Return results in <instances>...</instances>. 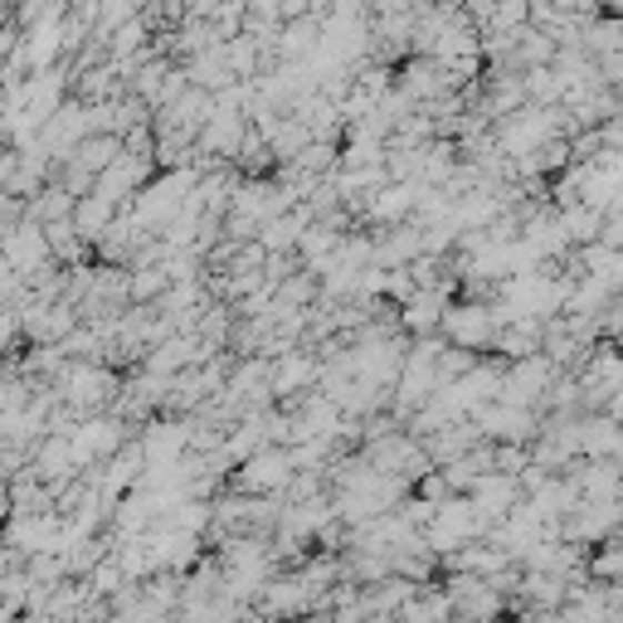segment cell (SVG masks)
<instances>
[{
    "mask_svg": "<svg viewBox=\"0 0 623 623\" xmlns=\"http://www.w3.org/2000/svg\"><path fill=\"white\" fill-rule=\"evenodd\" d=\"M0 263H6L10 273H40L44 263H49V239H44V229L34 224V220H20L16 229H10V239L0 244Z\"/></svg>",
    "mask_w": 623,
    "mask_h": 623,
    "instance_id": "obj_1",
    "label": "cell"
},
{
    "mask_svg": "<svg viewBox=\"0 0 623 623\" xmlns=\"http://www.w3.org/2000/svg\"><path fill=\"white\" fill-rule=\"evenodd\" d=\"M288 478H292L288 449H259L253 458H244V468H239V488L259 492V498H273L278 488H288Z\"/></svg>",
    "mask_w": 623,
    "mask_h": 623,
    "instance_id": "obj_2",
    "label": "cell"
},
{
    "mask_svg": "<svg viewBox=\"0 0 623 623\" xmlns=\"http://www.w3.org/2000/svg\"><path fill=\"white\" fill-rule=\"evenodd\" d=\"M443 336L453 341V351L488 346V341H498V312H488V308H449L443 312Z\"/></svg>",
    "mask_w": 623,
    "mask_h": 623,
    "instance_id": "obj_3",
    "label": "cell"
},
{
    "mask_svg": "<svg viewBox=\"0 0 623 623\" xmlns=\"http://www.w3.org/2000/svg\"><path fill=\"white\" fill-rule=\"evenodd\" d=\"M112 390V375L98 371V365H69V375H63V400L69 404H98Z\"/></svg>",
    "mask_w": 623,
    "mask_h": 623,
    "instance_id": "obj_4",
    "label": "cell"
}]
</instances>
